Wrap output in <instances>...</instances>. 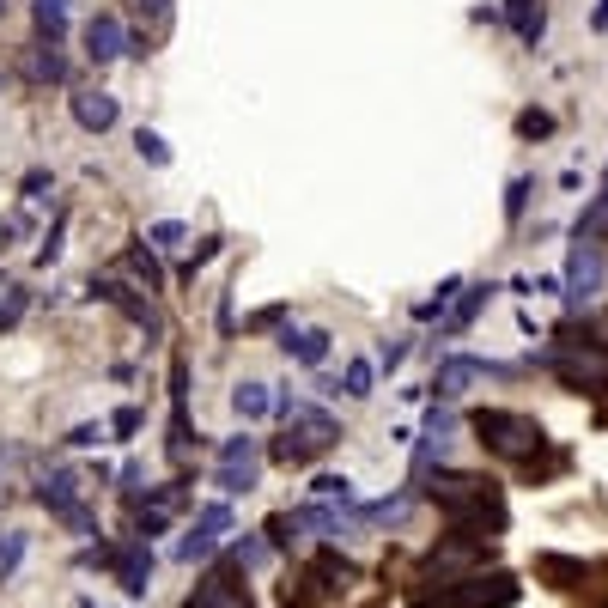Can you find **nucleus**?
Wrapping results in <instances>:
<instances>
[{
	"label": "nucleus",
	"instance_id": "27",
	"mask_svg": "<svg viewBox=\"0 0 608 608\" xmlns=\"http://www.w3.org/2000/svg\"><path fill=\"white\" fill-rule=\"evenodd\" d=\"M274 402H280V396H274L268 384H238V390H232L238 420H262V414H274Z\"/></svg>",
	"mask_w": 608,
	"mask_h": 608
},
{
	"label": "nucleus",
	"instance_id": "25",
	"mask_svg": "<svg viewBox=\"0 0 608 608\" xmlns=\"http://www.w3.org/2000/svg\"><path fill=\"white\" fill-rule=\"evenodd\" d=\"M67 7H73V0H31V19H37V37L43 43H61L67 37Z\"/></svg>",
	"mask_w": 608,
	"mask_h": 608
},
{
	"label": "nucleus",
	"instance_id": "4",
	"mask_svg": "<svg viewBox=\"0 0 608 608\" xmlns=\"http://www.w3.org/2000/svg\"><path fill=\"white\" fill-rule=\"evenodd\" d=\"M37 505H43L49 517H61L73 536H98V517L86 511V499H80V475H73V469H49V475L37 481Z\"/></svg>",
	"mask_w": 608,
	"mask_h": 608
},
{
	"label": "nucleus",
	"instance_id": "20",
	"mask_svg": "<svg viewBox=\"0 0 608 608\" xmlns=\"http://www.w3.org/2000/svg\"><path fill=\"white\" fill-rule=\"evenodd\" d=\"M536 578L554 584V590H578V584H590V566L566 560V554H536Z\"/></svg>",
	"mask_w": 608,
	"mask_h": 608
},
{
	"label": "nucleus",
	"instance_id": "36",
	"mask_svg": "<svg viewBox=\"0 0 608 608\" xmlns=\"http://www.w3.org/2000/svg\"><path fill=\"white\" fill-rule=\"evenodd\" d=\"M232 560H238L244 572H250V566H262V560H268V536H244V542L232 548Z\"/></svg>",
	"mask_w": 608,
	"mask_h": 608
},
{
	"label": "nucleus",
	"instance_id": "47",
	"mask_svg": "<svg viewBox=\"0 0 608 608\" xmlns=\"http://www.w3.org/2000/svg\"><path fill=\"white\" fill-rule=\"evenodd\" d=\"M596 25H608V0H596Z\"/></svg>",
	"mask_w": 608,
	"mask_h": 608
},
{
	"label": "nucleus",
	"instance_id": "48",
	"mask_svg": "<svg viewBox=\"0 0 608 608\" xmlns=\"http://www.w3.org/2000/svg\"><path fill=\"white\" fill-rule=\"evenodd\" d=\"M0 7H7V0H0Z\"/></svg>",
	"mask_w": 608,
	"mask_h": 608
},
{
	"label": "nucleus",
	"instance_id": "28",
	"mask_svg": "<svg viewBox=\"0 0 608 608\" xmlns=\"http://www.w3.org/2000/svg\"><path fill=\"white\" fill-rule=\"evenodd\" d=\"M311 499L347 511V505H353V481H347V475H317V481H311Z\"/></svg>",
	"mask_w": 608,
	"mask_h": 608
},
{
	"label": "nucleus",
	"instance_id": "15",
	"mask_svg": "<svg viewBox=\"0 0 608 608\" xmlns=\"http://www.w3.org/2000/svg\"><path fill=\"white\" fill-rule=\"evenodd\" d=\"M134 43H128V31H122V19L116 13H98L92 25H86V55L98 61V67H110V61H122Z\"/></svg>",
	"mask_w": 608,
	"mask_h": 608
},
{
	"label": "nucleus",
	"instance_id": "13",
	"mask_svg": "<svg viewBox=\"0 0 608 608\" xmlns=\"http://www.w3.org/2000/svg\"><path fill=\"white\" fill-rule=\"evenodd\" d=\"M110 578L122 584V596H146L152 590V542H140V536L116 542L110 548Z\"/></svg>",
	"mask_w": 608,
	"mask_h": 608
},
{
	"label": "nucleus",
	"instance_id": "12",
	"mask_svg": "<svg viewBox=\"0 0 608 608\" xmlns=\"http://www.w3.org/2000/svg\"><path fill=\"white\" fill-rule=\"evenodd\" d=\"M481 377H505V365H487V359H469V353H450V359H438V371H432V390H438V402H456V396H469Z\"/></svg>",
	"mask_w": 608,
	"mask_h": 608
},
{
	"label": "nucleus",
	"instance_id": "11",
	"mask_svg": "<svg viewBox=\"0 0 608 608\" xmlns=\"http://www.w3.org/2000/svg\"><path fill=\"white\" fill-rule=\"evenodd\" d=\"M225 536H232V511H225V505H201L195 523H189V536L177 542V560H183V566L213 560V548H219Z\"/></svg>",
	"mask_w": 608,
	"mask_h": 608
},
{
	"label": "nucleus",
	"instance_id": "21",
	"mask_svg": "<svg viewBox=\"0 0 608 608\" xmlns=\"http://www.w3.org/2000/svg\"><path fill=\"white\" fill-rule=\"evenodd\" d=\"M19 73H25V80H37V86H55L61 73H67V61L55 55V43H31V49L19 55Z\"/></svg>",
	"mask_w": 608,
	"mask_h": 608
},
{
	"label": "nucleus",
	"instance_id": "38",
	"mask_svg": "<svg viewBox=\"0 0 608 608\" xmlns=\"http://www.w3.org/2000/svg\"><path fill=\"white\" fill-rule=\"evenodd\" d=\"M25 317V286H7V298H0V329H13Z\"/></svg>",
	"mask_w": 608,
	"mask_h": 608
},
{
	"label": "nucleus",
	"instance_id": "29",
	"mask_svg": "<svg viewBox=\"0 0 608 608\" xmlns=\"http://www.w3.org/2000/svg\"><path fill=\"white\" fill-rule=\"evenodd\" d=\"M134 152H140V165H152V171H165V165H171L165 134H152V128H140V134H134Z\"/></svg>",
	"mask_w": 608,
	"mask_h": 608
},
{
	"label": "nucleus",
	"instance_id": "18",
	"mask_svg": "<svg viewBox=\"0 0 608 608\" xmlns=\"http://www.w3.org/2000/svg\"><path fill=\"white\" fill-rule=\"evenodd\" d=\"M505 19H511L517 43L536 49V43H542V31H548V0H505Z\"/></svg>",
	"mask_w": 608,
	"mask_h": 608
},
{
	"label": "nucleus",
	"instance_id": "8",
	"mask_svg": "<svg viewBox=\"0 0 608 608\" xmlns=\"http://www.w3.org/2000/svg\"><path fill=\"white\" fill-rule=\"evenodd\" d=\"M456 408L450 402H432V414H426V432L414 438V487H426L432 481V469H444V456H450V438H456Z\"/></svg>",
	"mask_w": 608,
	"mask_h": 608
},
{
	"label": "nucleus",
	"instance_id": "32",
	"mask_svg": "<svg viewBox=\"0 0 608 608\" xmlns=\"http://www.w3.org/2000/svg\"><path fill=\"white\" fill-rule=\"evenodd\" d=\"M371 371H377L371 359H353V365L341 371V396H353V402H359V396H371Z\"/></svg>",
	"mask_w": 608,
	"mask_h": 608
},
{
	"label": "nucleus",
	"instance_id": "26",
	"mask_svg": "<svg viewBox=\"0 0 608 608\" xmlns=\"http://www.w3.org/2000/svg\"><path fill=\"white\" fill-rule=\"evenodd\" d=\"M487 298H493V286H463V298L450 304V317H444V329H450V335H463V329H469V323L481 317V304H487Z\"/></svg>",
	"mask_w": 608,
	"mask_h": 608
},
{
	"label": "nucleus",
	"instance_id": "41",
	"mask_svg": "<svg viewBox=\"0 0 608 608\" xmlns=\"http://www.w3.org/2000/svg\"><path fill=\"white\" fill-rule=\"evenodd\" d=\"M110 432H116V438H134V432H140V408H116V414H110Z\"/></svg>",
	"mask_w": 608,
	"mask_h": 608
},
{
	"label": "nucleus",
	"instance_id": "33",
	"mask_svg": "<svg viewBox=\"0 0 608 608\" xmlns=\"http://www.w3.org/2000/svg\"><path fill=\"white\" fill-rule=\"evenodd\" d=\"M554 134V116L548 110H523L517 116V140H548Z\"/></svg>",
	"mask_w": 608,
	"mask_h": 608
},
{
	"label": "nucleus",
	"instance_id": "37",
	"mask_svg": "<svg viewBox=\"0 0 608 608\" xmlns=\"http://www.w3.org/2000/svg\"><path fill=\"white\" fill-rule=\"evenodd\" d=\"M529 177H511V189H505V219H523V207H529Z\"/></svg>",
	"mask_w": 608,
	"mask_h": 608
},
{
	"label": "nucleus",
	"instance_id": "40",
	"mask_svg": "<svg viewBox=\"0 0 608 608\" xmlns=\"http://www.w3.org/2000/svg\"><path fill=\"white\" fill-rule=\"evenodd\" d=\"M408 359V335H396V341H384V347H377V371H396Z\"/></svg>",
	"mask_w": 608,
	"mask_h": 608
},
{
	"label": "nucleus",
	"instance_id": "5",
	"mask_svg": "<svg viewBox=\"0 0 608 608\" xmlns=\"http://www.w3.org/2000/svg\"><path fill=\"white\" fill-rule=\"evenodd\" d=\"M542 365L560 377L566 390H590V396H602V390H608V353H602L596 341H590V347H584V341L554 347V353H542Z\"/></svg>",
	"mask_w": 608,
	"mask_h": 608
},
{
	"label": "nucleus",
	"instance_id": "44",
	"mask_svg": "<svg viewBox=\"0 0 608 608\" xmlns=\"http://www.w3.org/2000/svg\"><path fill=\"white\" fill-rule=\"evenodd\" d=\"M134 7H140L152 25H165V19H171V0H134Z\"/></svg>",
	"mask_w": 608,
	"mask_h": 608
},
{
	"label": "nucleus",
	"instance_id": "14",
	"mask_svg": "<svg viewBox=\"0 0 608 608\" xmlns=\"http://www.w3.org/2000/svg\"><path fill=\"white\" fill-rule=\"evenodd\" d=\"M238 560H225V566H213L195 590H189V602L183 608H244V596H238Z\"/></svg>",
	"mask_w": 608,
	"mask_h": 608
},
{
	"label": "nucleus",
	"instance_id": "31",
	"mask_svg": "<svg viewBox=\"0 0 608 608\" xmlns=\"http://www.w3.org/2000/svg\"><path fill=\"white\" fill-rule=\"evenodd\" d=\"M25 529H7V536H0V584H7L13 572H19V560H25Z\"/></svg>",
	"mask_w": 608,
	"mask_h": 608
},
{
	"label": "nucleus",
	"instance_id": "16",
	"mask_svg": "<svg viewBox=\"0 0 608 608\" xmlns=\"http://www.w3.org/2000/svg\"><path fill=\"white\" fill-rule=\"evenodd\" d=\"M116 116H122V104L110 92H73V122H80L86 134H110Z\"/></svg>",
	"mask_w": 608,
	"mask_h": 608
},
{
	"label": "nucleus",
	"instance_id": "7",
	"mask_svg": "<svg viewBox=\"0 0 608 608\" xmlns=\"http://www.w3.org/2000/svg\"><path fill=\"white\" fill-rule=\"evenodd\" d=\"M602 286H608V262L596 250V238H578L572 256H566V304L572 311H590V304L602 298Z\"/></svg>",
	"mask_w": 608,
	"mask_h": 608
},
{
	"label": "nucleus",
	"instance_id": "42",
	"mask_svg": "<svg viewBox=\"0 0 608 608\" xmlns=\"http://www.w3.org/2000/svg\"><path fill=\"white\" fill-rule=\"evenodd\" d=\"M43 189H55V177H49V171H31V177H25V201H49Z\"/></svg>",
	"mask_w": 608,
	"mask_h": 608
},
{
	"label": "nucleus",
	"instance_id": "30",
	"mask_svg": "<svg viewBox=\"0 0 608 608\" xmlns=\"http://www.w3.org/2000/svg\"><path fill=\"white\" fill-rule=\"evenodd\" d=\"M608 232V171H602V195L584 207V219H578V238H602Z\"/></svg>",
	"mask_w": 608,
	"mask_h": 608
},
{
	"label": "nucleus",
	"instance_id": "17",
	"mask_svg": "<svg viewBox=\"0 0 608 608\" xmlns=\"http://www.w3.org/2000/svg\"><path fill=\"white\" fill-rule=\"evenodd\" d=\"M171 450H189V359H171Z\"/></svg>",
	"mask_w": 608,
	"mask_h": 608
},
{
	"label": "nucleus",
	"instance_id": "24",
	"mask_svg": "<svg viewBox=\"0 0 608 608\" xmlns=\"http://www.w3.org/2000/svg\"><path fill=\"white\" fill-rule=\"evenodd\" d=\"M122 268L140 280V292H146V298H152V292H165V268H159V256H152V244H146V250L134 244V250L122 256Z\"/></svg>",
	"mask_w": 608,
	"mask_h": 608
},
{
	"label": "nucleus",
	"instance_id": "3",
	"mask_svg": "<svg viewBox=\"0 0 608 608\" xmlns=\"http://www.w3.org/2000/svg\"><path fill=\"white\" fill-rule=\"evenodd\" d=\"M469 426L481 432V444H487L493 456H511V463H536V450L548 444L542 420H529V414H511V408H481Z\"/></svg>",
	"mask_w": 608,
	"mask_h": 608
},
{
	"label": "nucleus",
	"instance_id": "39",
	"mask_svg": "<svg viewBox=\"0 0 608 608\" xmlns=\"http://www.w3.org/2000/svg\"><path fill=\"white\" fill-rule=\"evenodd\" d=\"M61 232H67V219L49 225V238H43V250H37V268H55V262H61Z\"/></svg>",
	"mask_w": 608,
	"mask_h": 608
},
{
	"label": "nucleus",
	"instance_id": "10",
	"mask_svg": "<svg viewBox=\"0 0 608 608\" xmlns=\"http://www.w3.org/2000/svg\"><path fill=\"white\" fill-rule=\"evenodd\" d=\"M92 292H98L104 304H116V311H122L140 335L165 341V317H159V304H152V298H140V286H128V280H116V274H98V280H92Z\"/></svg>",
	"mask_w": 608,
	"mask_h": 608
},
{
	"label": "nucleus",
	"instance_id": "43",
	"mask_svg": "<svg viewBox=\"0 0 608 608\" xmlns=\"http://www.w3.org/2000/svg\"><path fill=\"white\" fill-rule=\"evenodd\" d=\"M213 256H219V238H201V244H195V256H189V268H183V274H189V280H195V268H201V262H213Z\"/></svg>",
	"mask_w": 608,
	"mask_h": 608
},
{
	"label": "nucleus",
	"instance_id": "6",
	"mask_svg": "<svg viewBox=\"0 0 608 608\" xmlns=\"http://www.w3.org/2000/svg\"><path fill=\"white\" fill-rule=\"evenodd\" d=\"M517 596H523V584H517L511 572H475V578H463V584L438 590L432 602H444V608H511Z\"/></svg>",
	"mask_w": 608,
	"mask_h": 608
},
{
	"label": "nucleus",
	"instance_id": "35",
	"mask_svg": "<svg viewBox=\"0 0 608 608\" xmlns=\"http://www.w3.org/2000/svg\"><path fill=\"white\" fill-rule=\"evenodd\" d=\"M292 542H298L292 511H274V517H268V548H292Z\"/></svg>",
	"mask_w": 608,
	"mask_h": 608
},
{
	"label": "nucleus",
	"instance_id": "45",
	"mask_svg": "<svg viewBox=\"0 0 608 608\" xmlns=\"http://www.w3.org/2000/svg\"><path fill=\"white\" fill-rule=\"evenodd\" d=\"M280 317H286V304H268V311H256V317H250V329H274Z\"/></svg>",
	"mask_w": 608,
	"mask_h": 608
},
{
	"label": "nucleus",
	"instance_id": "2",
	"mask_svg": "<svg viewBox=\"0 0 608 608\" xmlns=\"http://www.w3.org/2000/svg\"><path fill=\"white\" fill-rule=\"evenodd\" d=\"M274 414H280V438L268 444V456L280 469H304V463H317L323 450H335V438H341V426L323 414V408H311V402H292V396H280L274 402Z\"/></svg>",
	"mask_w": 608,
	"mask_h": 608
},
{
	"label": "nucleus",
	"instance_id": "9",
	"mask_svg": "<svg viewBox=\"0 0 608 608\" xmlns=\"http://www.w3.org/2000/svg\"><path fill=\"white\" fill-rule=\"evenodd\" d=\"M256 481H262V450H256V438H250V432L225 438V444H219L213 487H219V493H256Z\"/></svg>",
	"mask_w": 608,
	"mask_h": 608
},
{
	"label": "nucleus",
	"instance_id": "1",
	"mask_svg": "<svg viewBox=\"0 0 608 608\" xmlns=\"http://www.w3.org/2000/svg\"><path fill=\"white\" fill-rule=\"evenodd\" d=\"M426 499L450 517V536H463V542H487V529H505V505H499V487L487 475L438 469L426 481Z\"/></svg>",
	"mask_w": 608,
	"mask_h": 608
},
{
	"label": "nucleus",
	"instance_id": "46",
	"mask_svg": "<svg viewBox=\"0 0 608 608\" xmlns=\"http://www.w3.org/2000/svg\"><path fill=\"white\" fill-rule=\"evenodd\" d=\"M98 438H104V426H73L67 432V444H98Z\"/></svg>",
	"mask_w": 608,
	"mask_h": 608
},
{
	"label": "nucleus",
	"instance_id": "22",
	"mask_svg": "<svg viewBox=\"0 0 608 608\" xmlns=\"http://www.w3.org/2000/svg\"><path fill=\"white\" fill-rule=\"evenodd\" d=\"M280 353L298 359V365H323V359H329V335H323V329H286V335H280Z\"/></svg>",
	"mask_w": 608,
	"mask_h": 608
},
{
	"label": "nucleus",
	"instance_id": "19",
	"mask_svg": "<svg viewBox=\"0 0 608 608\" xmlns=\"http://www.w3.org/2000/svg\"><path fill=\"white\" fill-rule=\"evenodd\" d=\"M329 590H335V584L311 566V572H298V578L280 584V608H317V602H329Z\"/></svg>",
	"mask_w": 608,
	"mask_h": 608
},
{
	"label": "nucleus",
	"instance_id": "23",
	"mask_svg": "<svg viewBox=\"0 0 608 608\" xmlns=\"http://www.w3.org/2000/svg\"><path fill=\"white\" fill-rule=\"evenodd\" d=\"M408 511H414V493H396V499H377V505H359L353 517H359V523H371V529H396V523H408Z\"/></svg>",
	"mask_w": 608,
	"mask_h": 608
},
{
	"label": "nucleus",
	"instance_id": "34",
	"mask_svg": "<svg viewBox=\"0 0 608 608\" xmlns=\"http://www.w3.org/2000/svg\"><path fill=\"white\" fill-rule=\"evenodd\" d=\"M183 238H189V225H177V219H159V225L146 232V244H152V250H177Z\"/></svg>",
	"mask_w": 608,
	"mask_h": 608
}]
</instances>
